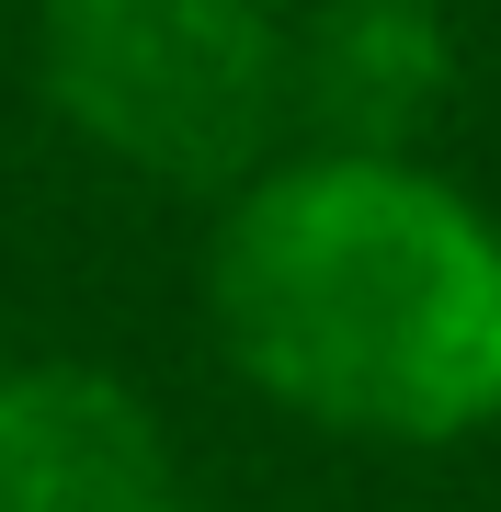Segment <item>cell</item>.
<instances>
[{"mask_svg": "<svg viewBox=\"0 0 501 512\" xmlns=\"http://www.w3.org/2000/svg\"><path fill=\"white\" fill-rule=\"evenodd\" d=\"M46 92L160 183H228L285 114L262 0H46Z\"/></svg>", "mask_w": 501, "mask_h": 512, "instance_id": "7a4b0ae2", "label": "cell"}, {"mask_svg": "<svg viewBox=\"0 0 501 512\" xmlns=\"http://www.w3.org/2000/svg\"><path fill=\"white\" fill-rule=\"evenodd\" d=\"M228 353L353 433H467L501 410V239L445 183L319 160L262 183L217 239Z\"/></svg>", "mask_w": 501, "mask_h": 512, "instance_id": "6da1fadb", "label": "cell"}, {"mask_svg": "<svg viewBox=\"0 0 501 512\" xmlns=\"http://www.w3.org/2000/svg\"><path fill=\"white\" fill-rule=\"evenodd\" d=\"M433 92H445V23H433V0H331L319 12L297 103L331 137L388 148V137H410V114Z\"/></svg>", "mask_w": 501, "mask_h": 512, "instance_id": "277c9868", "label": "cell"}, {"mask_svg": "<svg viewBox=\"0 0 501 512\" xmlns=\"http://www.w3.org/2000/svg\"><path fill=\"white\" fill-rule=\"evenodd\" d=\"M0 512H171L149 410L92 365L0 376Z\"/></svg>", "mask_w": 501, "mask_h": 512, "instance_id": "3957f363", "label": "cell"}]
</instances>
